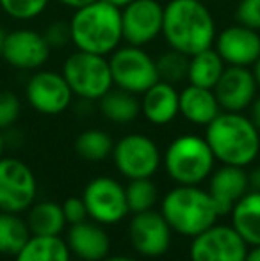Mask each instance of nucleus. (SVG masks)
Listing matches in <instances>:
<instances>
[{"instance_id":"obj_1","label":"nucleus","mask_w":260,"mask_h":261,"mask_svg":"<svg viewBox=\"0 0 260 261\" xmlns=\"http://www.w3.org/2000/svg\"><path fill=\"white\" fill-rule=\"evenodd\" d=\"M162 36L170 48L191 57L214 46V16L201 0H170L164 6Z\"/></svg>"},{"instance_id":"obj_2","label":"nucleus","mask_w":260,"mask_h":261,"mask_svg":"<svg viewBox=\"0 0 260 261\" xmlns=\"http://www.w3.org/2000/svg\"><path fill=\"white\" fill-rule=\"evenodd\" d=\"M205 139L216 160L223 165L246 169L260 156V132L243 112L223 110L205 126Z\"/></svg>"},{"instance_id":"obj_3","label":"nucleus","mask_w":260,"mask_h":261,"mask_svg":"<svg viewBox=\"0 0 260 261\" xmlns=\"http://www.w3.org/2000/svg\"><path fill=\"white\" fill-rule=\"evenodd\" d=\"M68 23L72 43L82 52L107 57L123 41L122 9L107 0H97L75 9Z\"/></svg>"},{"instance_id":"obj_4","label":"nucleus","mask_w":260,"mask_h":261,"mask_svg":"<svg viewBox=\"0 0 260 261\" xmlns=\"http://www.w3.org/2000/svg\"><path fill=\"white\" fill-rule=\"evenodd\" d=\"M159 204L173 233L184 238L198 237L221 217L208 190L201 185H175L160 197Z\"/></svg>"},{"instance_id":"obj_5","label":"nucleus","mask_w":260,"mask_h":261,"mask_svg":"<svg viewBox=\"0 0 260 261\" xmlns=\"http://www.w3.org/2000/svg\"><path fill=\"white\" fill-rule=\"evenodd\" d=\"M207 139L196 134L175 137L162 153V167L175 185H201L216 169Z\"/></svg>"},{"instance_id":"obj_6","label":"nucleus","mask_w":260,"mask_h":261,"mask_svg":"<svg viewBox=\"0 0 260 261\" xmlns=\"http://www.w3.org/2000/svg\"><path fill=\"white\" fill-rule=\"evenodd\" d=\"M63 76L73 96L84 101H98L114 87L111 66L105 55L75 50L64 59Z\"/></svg>"},{"instance_id":"obj_7","label":"nucleus","mask_w":260,"mask_h":261,"mask_svg":"<svg viewBox=\"0 0 260 261\" xmlns=\"http://www.w3.org/2000/svg\"><path fill=\"white\" fill-rule=\"evenodd\" d=\"M109 66L114 86L134 94H143L160 80L157 61L143 46H118L109 57Z\"/></svg>"},{"instance_id":"obj_8","label":"nucleus","mask_w":260,"mask_h":261,"mask_svg":"<svg viewBox=\"0 0 260 261\" xmlns=\"http://www.w3.org/2000/svg\"><path fill=\"white\" fill-rule=\"evenodd\" d=\"M112 162L127 179L153 178L162 165V153L157 142L145 134H127L114 142Z\"/></svg>"},{"instance_id":"obj_9","label":"nucleus","mask_w":260,"mask_h":261,"mask_svg":"<svg viewBox=\"0 0 260 261\" xmlns=\"http://www.w3.org/2000/svg\"><path fill=\"white\" fill-rule=\"evenodd\" d=\"M87 215L102 226H118L130 215L125 185L112 176H94L82 190Z\"/></svg>"},{"instance_id":"obj_10","label":"nucleus","mask_w":260,"mask_h":261,"mask_svg":"<svg viewBox=\"0 0 260 261\" xmlns=\"http://www.w3.org/2000/svg\"><path fill=\"white\" fill-rule=\"evenodd\" d=\"M38 199V178L27 162L0 158V212L25 213Z\"/></svg>"},{"instance_id":"obj_11","label":"nucleus","mask_w":260,"mask_h":261,"mask_svg":"<svg viewBox=\"0 0 260 261\" xmlns=\"http://www.w3.org/2000/svg\"><path fill=\"white\" fill-rule=\"evenodd\" d=\"M173 229L162 213L157 210L132 213L127 237L135 252L143 258H162L170 252L173 244Z\"/></svg>"},{"instance_id":"obj_12","label":"nucleus","mask_w":260,"mask_h":261,"mask_svg":"<svg viewBox=\"0 0 260 261\" xmlns=\"http://www.w3.org/2000/svg\"><path fill=\"white\" fill-rule=\"evenodd\" d=\"M250 245L243 240L232 224L210 226L191 238L189 261H244Z\"/></svg>"},{"instance_id":"obj_13","label":"nucleus","mask_w":260,"mask_h":261,"mask_svg":"<svg viewBox=\"0 0 260 261\" xmlns=\"http://www.w3.org/2000/svg\"><path fill=\"white\" fill-rule=\"evenodd\" d=\"M25 100L38 114L59 116L69 109L73 93L63 73L52 69H36L25 86Z\"/></svg>"},{"instance_id":"obj_14","label":"nucleus","mask_w":260,"mask_h":261,"mask_svg":"<svg viewBox=\"0 0 260 261\" xmlns=\"http://www.w3.org/2000/svg\"><path fill=\"white\" fill-rule=\"evenodd\" d=\"M164 6L159 0H134L122 9L123 41L145 46L162 34Z\"/></svg>"},{"instance_id":"obj_15","label":"nucleus","mask_w":260,"mask_h":261,"mask_svg":"<svg viewBox=\"0 0 260 261\" xmlns=\"http://www.w3.org/2000/svg\"><path fill=\"white\" fill-rule=\"evenodd\" d=\"M52 48L46 43L43 32L32 29H16L6 34L0 57L9 66L21 71L41 69L46 64Z\"/></svg>"},{"instance_id":"obj_16","label":"nucleus","mask_w":260,"mask_h":261,"mask_svg":"<svg viewBox=\"0 0 260 261\" xmlns=\"http://www.w3.org/2000/svg\"><path fill=\"white\" fill-rule=\"evenodd\" d=\"M258 84L246 66H226L214 87L219 107L225 112H244L257 98Z\"/></svg>"},{"instance_id":"obj_17","label":"nucleus","mask_w":260,"mask_h":261,"mask_svg":"<svg viewBox=\"0 0 260 261\" xmlns=\"http://www.w3.org/2000/svg\"><path fill=\"white\" fill-rule=\"evenodd\" d=\"M216 52L226 66H253L260 57V32L241 23L228 25L216 34Z\"/></svg>"},{"instance_id":"obj_18","label":"nucleus","mask_w":260,"mask_h":261,"mask_svg":"<svg viewBox=\"0 0 260 261\" xmlns=\"http://www.w3.org/2000/svg\"><path fill=\"white\" fill-rule=\"evenodd\" d=\"M207 181V190L221 217L230 215V212L243 199L244 194L250 192V179L244 167L221 164L212 171Z\"/></svg>"},{"instance_id":"obj_19","label":"nucleus","mask_w":260,"mask_h":261,"mask_svg":"<svg viewBox=\"0 0 260 261\" xmlns=\"http://www.w3.org/2000/svg\"><path fill=\"white\" fill-rule=\"evenodd\" d=\"M64 240L72 256L79 261H102L111 254L112 244L107 229L91 219L69 226Z\"/></svg>"},{"instance_id":"obj_20","label":"nucleus","mask_w":260,"mask_h":261,"mask_svg":"<svg viewBox=\"0 0 260 261\" xmlns=\"http://www.w3.org/2000/svg\"><path fill=\"white\" fill-rule=\"evenodd\" d=\"M141 96V114L155 126L173 123L180 114V91H177L175 84L159 80Z\"/></svg>"},{"instance_id":"obj_21","label":"nucleus","mask_w":260,"mask_h":261,"mask_svg":"<svg viewBox=\"0 0 260 261\" xmlns=\"http://www.w3.org/2000/svg\"><path fill=\"white\" fill-rule=\"evenodd\" d=\"M221 112L214 89L189 84L180 91V116L195 126H207Z\"/></svg>"},{"instance_id":"obj_22","label":"nucleus","mask_w":260,"mask_h":261,"mask_svg":"<svg viewBox=\"0 0 260 261\" xmlns=\"http://www.w3.org/2000/svg\"><path fill=\"white\" fill-rule=\"evenodd\" d=\"M25 213H27L25 220L29 229L36 237H61L68 226L63 213V204L56 201H36Z\"/></svg>"},{"instance_id":"obj_23","label":"nucleus","mask_w":260,"mask_h":261,"mask_svg":"<svg viewBox=\"0 0 260 261\" xmlns=\"http://www.w3.org/2000/svg\"><path fill=\"white\" fill-rule=\"evenodd\" d=\"M230 224L248 245H260V192L250 190L230 212Z\"/></svg>"},{"instance_id":"obj_24","label":"nucleus","mask_w":260,"mask_h":261,"mask_svg":"<svg viewBox=\"0 0 260 261\" xmlns=\"http://www.w3.org/2000/svg\"><path fill=\"white\" fill-rule=\"evenodd\" d=\"M100 114L114 124H129L135 121L141 114V100L137 94L112 87L109 93L98 100Z\"/></svg>"},{"instance_id":"obj_25","label":"nucleus","mask_w":260,"mask_h":261,"mask_svg":"<svg viewBox=\"0 0 260 261\" xmlns=\"http://www.w3.org/2000/svg\"><path fill=\"white\" fill-rule=\"evenodd\" d=\"M226 64L221 59V55L216 52V48L201 50L189 57V69H187V80L189 84L198 87H207L214 89L218 80L221 79Z\"/></svg>"},{"instance_id":"obj_26","label":"nucleus","mask_w":260,"mask_h":261,"mask_svg":"<svg viewBox=\"0 0 260 261\" xmlns=\"http://www.w3.org/2000/svg\"><path fill=\"white\" fill-rule=\"evenodd\" d=\"M14 261H72V251L61 237H36L32 234Z\"/></svg>"},{"instance_id":"obj_27","label":"nucleus","mask_w":260,"mask_h":261,"mask_svg":"<svg viewBox=\"0 0 260 261\" xmlns=\"http://www.w3.org/2000/svg\"><path fill=\"white\" fill-rule=\"evenodd\" d=\"M32 237L20 213L0 212V256H16Z\"/></svg>"},{"instance_id":"obj_28","label":"nucleus","mask_w":260,"mask_h":261,"mask_svg":"<svg viewBox=\"0 0 260 261\" xmlns=\"http://www.w3.org/2000/svg\"><path fill=\"white\" fill-rule=\"evenodd\" d=\"M73 149L77 156L86 162H104L112 155L114 141L107 132L100 128H87L75 137Z\"/></svg>"},{"instance_id":"obj_29","label":"nucleus","mask_w":260,"mask_h":261,"mask_svg":"<svg viewBox=\"0 0 260 261\" xmlns=\"http://www.w3.org/2000/svg\"><path fill=\"white\" fill-rule=\"evenodd\" d=\"M127 203L130 213H141L148 210H155L160 203V190L152 178L129 179L125 185Z\"/></svg>"},{"instance_id":"obj_30","label":"nucleus","mask_w":260,"mask_h":261,"mask_svg":"<svg viewBox=\"0 0 260 261\" xmlns=\"http://www.w3.org/2000/svg\"><path fill=\"white\" fill-rule=\"evenodd\" d=\"M157 61V69H159V79L164 82L177 84L187 79L189 69V55L178 52V50H168L160 55Z\"/></svg>"},{"instance_id":"obj_31","label":"nucleus","mask_w":260,"mask_h":261,"mask_svg":"<svg viewBox=\"0 0 260 261\" xmlns=\"http://www.w3.org/2000/svg\"><path fill=\"white\" fill-rule=\"evenodd\" d=\"M49 4L50 0H0V9L13 20L29 21L41 16Z\"/></svg>"},{"instance_id":"obj_32","label":"nucleus","mask_w":260,"mask_h":261,"mask_svg":"<svg viewBox=\"0 0 260 261\" xmlns=\"http://www.w3.org/2000/svg\"><path fill=\"white\" fill-rule=\"evenodd\" d=\"M21 114V101L16 93L0 89V130H9L16 124Z\"/></svg>"},{"instance_id":"obj_33","label":"nucleus","mask_w":260,"mask_h":261,"mask_svg":"<svg viewBox=\"0 0 260 261\" xmlns=\"http://www.w3.org/2000/svg\"><path fill=\"white\" fill-rule=\"evenodd\" d=\"M235 20L237 23L260 32V0H239L235 6Z\"/></svg>"},{"instance_id":"obj_34","label":"nucleus","mask_w":260,"mask_h":261,"mask_svg":"<svg viewBox=\"0 0 260 261\" xmlns=\"http://www.w3.org/2000/svg\"><path fill=\"white\" fill-rule=\"evenodd\" d=\"M43 36H45L46 43L52 50L64 48L66 45L72 43V31H69L68 21H52V23L46 25Z\"/></svg>"},{"instance_id":"obj_35","label":"nucleus","mask_w":260,"mask_h":261,"mask_svg":"<svg viewBox=\"0 0 260 261\" xmlns=\"http://www.w3.org/2000/svg\"><path fill=\"white\" fill-rule=\"evenodd\" d=\"M63 204V213H64V219L68 222V226H73V224H80L84 220H89V215H87V208L86 203H84L82 196L77 197L72 196L68 199H64Z\"/></svg>"},{"instance_id":"obj_36","label":"nucleus","mask_w":260,"mask_h":261,"mask_svg":"<svg viewBox=\"0 0 260 261\" xmlns=\"http://www.w3.org/2000/svg\"><path fill=\"white\" fill-rule=\"evenodd\" d=\"M250 119L253 121V124L260 132V96L253 100V103L250 105Z\"/></svg>"},{"instance_id":"obj_37","label":"nucleus","mask_w":260,"mask_h":261,"mask_svg":"<svg viewBox=\"0 0 260 261\" xmlns=\"http://www.w3.org/2000/svg\"><path fill=\"white\" fill-rule=\"evenodd\" d=\"M248 179H250V190H257L260 192V165L253 167L248 172Z\"/></svg>"},{"instance_id":"obj_38","label":"nucleus","mask_w":260,"mask_h":261,"mask_svg":"<svg viewBox=\"0 0 260 261\" xmlns=\"http://www.w3.org/2000/svg\"><path fill=\"white\" fill-rule=\"evenodd\" d=\"M59 4H63L64 7H69V9H79V7H84L91 2H97V0H57Z\"/></svg>"},{"instance_id":"obj_39","label":"nucleus","mask_w":260,"mask_h":261,"mask_svg":"<svg viewBox=\"0 0 260 261\" xmlns=\"http://www.w3.org/2000/svg\"><path fill=\"white\" fill-rule=\"evenodd\" d=\"M244 261H260V245H251Z\"/></svg>"},{"instance_id":"obj_40","label":"nucleus","mask_w":260,"mask_h":261,"mask_svg":"<svg viewBox=\"0 0 260 261\" xmlns=\"http://www.w3.org/2000/svg\"><path fill=\"white\" fill-rule=\"evenodd\" d=\"M102 261H137L135 258H130V256H125V254H116V256H111L109 254L105 259Z\"/></svg>"},{"instance_id":"obj_41","label":"nucleus","mask_w":260,"mask_h":261,"mask_svg":"<svg viewBox=\"0 0 260 261\" xmlns=\"http://www.w3.org/2000/svg\"><path fill=\"white\" fill-rule=\"evenodd\" d=\"M251 71H253L255 80H257V84H258V87H260V57L253 62V66H251Z\"/></svg>"},{"instance_id":"obj_42","label":"nucleus","mask_w":260,"mask_h":261,"mask_svg":"<svg viewBox=\"0 0 260 261\" xmlns=\"http://www.w3.org/2000/svg\"><path fill=\"white\" fill-rule=\"evenodd\" d=\"M107 2H111L112 6L120 7V9H123L125 6H129L130 2H134V0H107Z\"/></svg>"},{"instance_id":"obj_43","label":"nucleus","mask_w":260,"mask_h":261,"mask_svg":"<svg viewBox=\"0 0 260 261\" xmlns=\"http://www.w3.org/2000/svg\"><path fill=\"white\" fill-rule=\"evenodd\" d=\"M4 151H6V135L0 130V158L4 156Z\"/></svg>"},{"instance_id":"obj_44","label":"nucleus","mask_w":260,"mask_h":261,"mask_svg":"<svg viewBox=\"0 0 260 261\" xmlns=\"http://www.w3.org/2000/svg\"><path fill=\"white\" fill-rule=\"evenodd\" d=\"M201 2H205V4H207V2H216V0H201Z\"/></svg>"},{"instance_id":"obj_45","label":"nucleus","mask_w":260,"mask_h":261,"mask_svg":"<svg viewBox=\"0 0 260 261\" xmlns=\"http://www.w3.org/2000/svg\"><path fill=\"white\" fill-rule=\"evenodd\" d=\"M0 13H2V9H0Z\"/></svg>"}]
</instances>
